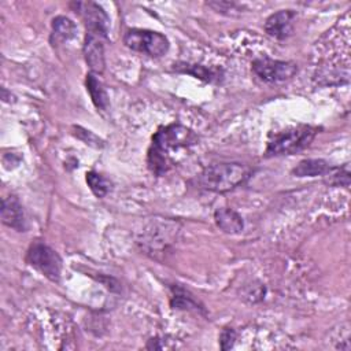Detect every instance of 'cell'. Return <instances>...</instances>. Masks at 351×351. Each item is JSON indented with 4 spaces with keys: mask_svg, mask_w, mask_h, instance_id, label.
I'll return each mask as SVG.
<instances>
[{
    "mask_svg": "<svg viewBox=\"0 0 351 351\" xmlns=\"http://www.w3.org/2000/svg\"><path fill=\"white\" fill-rule=\"evenodd\" d=\"M214 221L217 226L223 233H228V234H239L244 229V222L241 215L228 207L217 208L214 213Z\"/></svg>",
    "mask_w": 351,
    "mask_h": 351,
    "instance_id": "11",
    "label": "cell"
},
{
    "mask_svg": "<svg viewBox=\"0 0 351 351\" xmlns=\"http://www.w3.org/2000/svg\"><path fill=\"white\" fill-rule=\"evenodd\" d=\"M250 174V167L239 162L213 163L202 170L196 177V184L202 189L223 193L243 184Z\"/></svg>",
    "mask_w": 351,
    "mask_h": 351,
    "instance_id": "2",
    "label": "cell"
},
{
    "mask_svg": "<svg viewBox=\"0 0 351 351\" xmlns=\"http://www.w3.org/2000/svg\"><path fill=\"white\" fill-rule=\"evenodd\" d=\"M252 71L259 80L276 84L291 80L298 73V66L293 62L277 60L263 56L252 62Z\"/></svg>",
    "mask_w": 351,
    "mask_h": 351,
    "instance_id": "6",
    "label": "cell"
},
{
    "mask_svg": "<svg viewBox=\"0 0 351 351\" xmlns=\"http://www.w3.org/2000/svg\"><path fill=\"white\" fill-rule=\"evenodd\" d=\"M236 340V332L232 328H225L221 333L219 337V343H221V348L222 350H229L233 347Z\"/></svg>",
    "mask_w": 351,
    "mask_h": 351,
    "instance_id": "19",
    "label": "cell"
},
{
    "mask_svg": "<svg viewBox=\"0 0 351 351\" xmlns=\"http://www.w3.org/2000/svg\"><path fill=\"white\" fill-rule=\"evenodd\" d=\"M318 129L310 125H299L276 133L267 143L266 156L296 154L311 144Z\"/></svg>",
    "mask_w": 351,
    "mask_h": 351,
    "instance_id": "3",
    "label": "cell"
},
{
    "mask_svg": "<svg viewBox=\"0 0 351 351\" xmlns=\"http://www.w3.org/2000/svg\"><path fill=\"white\" fill-rule=\"evenodd\" d=\"M26 262L52 282H59L62 274V258L49 245L41 241H34L26 252Z\"/></svg>",
    "mask_w": 351,
    "mask_h": 351,
    "instance_id": "5",
    "label": "cell"
},
{
    "mask_svg": "<svg viewBox=\"0 0 351 351\" xmlns=\"http://www.w3.org/2000/svg\"><path fill=\"white\" fill-rule=\"evenodd\" d=\"M197 136L189 128L180 123H171L158 129L152 137V144L148 149L147 165L155 176H163L173 165L171 152L182 148H189L197 143Z\"/></svg>",
    "mask_w": 351,
    "mask_h": 351,
    "instance_id": "1",
    "label": "cell"
},
{
    "mask_svg": "<svg viewBox=\"0 0 351 351\" xmlns=\"http://www.w3.org/2000/svg\"><path fill=\"white\" fill-rule=\"evenodd\" d=\"M86 184L96 197H104L111 189V182L104 176L96 171L86 173Z\"/></svg>",
    "mask_w": 351,
    "mask_h": 351,
    "instance_id": "17",
    "label": "cell"
},
{
    "mask_svg": "<svg viewBox=\"0 0 351 351\" xmlns=\"http://www.w3.org/2000/svg\"><path fill=\"white\" fill-rule=\"evenodd\" d=\"M170 304L173 308H178V310H193L197 313L203 311V306L193 298V295L180 285L171 287Z\"/></svg>",
    "mask_w": 351,
    "mask_h": 351,
    "instance_id": "15",
    "label": "cell"
},
{
    "mask_svg": "<svg viewBox=\"0 0 351 351\" xmlns=\"http://www.w3.org/2000/svg\"><path fill=\"white\" fill-rule=\"evenodd\" d=\"M85 86H86V90L89 92L90 95V99L95 104L96 108L99 110H103V111H107L108 107H110V100H108V95L101 84V81L96 77L95 73H88L86 74V78H85Z\"/></svg>",
    "mask_w": 351,
    "mask_h": 351,
    "instance_id": "13",
    "label": "cell"
},
{
    "mask_svg": "<svg viewBox=\"0 0 351 351\" xmlns=\"http://www.w3.org/2000/svg\"><path fill=\"white\" fill-rule=\"evenodd\" d=\"M77 36L75 23L67 16H56L52 19V38L55 41H69Z\"/></svg>",
    "mask_w": 351,
    "mask_h": 351,
    "instance_id": "16",
    "label": "cell"
},
{
    "mask_svg": "<svg viewBox=\"0 0 351 351\" xmlns=\"http://www.w3.org/2000/svg\"><path fill=\"white\" fill-rule=\"evenodd\" d=\"M71 7H74L75 12H78L82 16L86 26V33L100 36L101 38L107 37L110 18L101 5L93 1H77L73 3Z\"/></svg>",
    "mask_w": 351,
    "mask_h": 351,
    "instance_id": "7",
    "label": "cell"
},
{
    "mask_svg": "<svg viewBox=\"0 0 351 351\" xmlns=\"http://www.w3.org/2000/svg\"><path fill=\"white\" fill-rule=\"evenodd\" d=\"M328 177L326 182L329 185H344V186H348L350 184V170H348V165H346L344 167L341 169H336V167H332V170L325 174Z\"/></svg>",
    "mask_w": 351,
    "mask_h": 351,
    "instance_id": "18",
    "label": "cell"
},
{
    "mask_svg": "<svg viewBox=\"0 0 351 351\" xmlns=\"http://www.w3.org/2000/svg\"><path fill=\"white\" fill-rule=\"evenodd\" d=\"M77 132H75V136H78L81 140H84L86 144H89V145H93V147H99V145H101L100 144V140L92 133V132H89V130H85V129H82V128H80V126H77V128H74Z\"/></svg>",
    "mask_w": 351,
    "mask_h": 351,
    "instance_id": "20",
    "label": "cell"
},
{
    "mask_svg": "<svg viewBox=\"0 0 351 351\" xmlns=\"http://www.w3.org/2000/svg\"><path fill=\"white\" fill-rule=\"evenodd\" d=\"M0 213H1V222L5 226L12 228L16 232H26L27 223H26L25 213L16 196L11 195L4 197L1 200Z\"/></svg>",
    "mask_w": 351,
    "mask_h": 351,
    "instance_id": "9",
    "label": "cell"
},
{
    "mask_svg": "<svg viewBox=\"0 0 351 351\" xmlns=\"http://www.w3.org/2000/svg\"><path fill=\"white\" fill-rule=\"evenodd\" d=\"M295 12L292 10H280L271 14L265 22V32L277 40H285L293 33Z\"/></svg>",
    "mask_w": 351,
    "mask_h": 351,
    "instance_id": "8",
    "label": "cell"
},
{
    "mask_svg": "<svg viewBox=\"0 0 351 351\" xmlns=\"http://www.w3.org/2000/svg\"><path fill=\"white\" fill-rule=\"evenodd\" d=\"M123 44L134 51L151 58H160L169 51V40L165 34L147 29H129L123 34Z\"/></svg>",
    "mask_w": 351,
    "mask_h": 351,
    "instance_id": "4",
    "label": "cell"
},
{
    "mask_svg": "<svg viewBox=\"0 0 351 351\" xmlns=\"http://www.w3.org/2000/svg\"><path fill=\"white\" fill-rule=\"evenodd\" d=\"M103 38L100 36L86 33L85 40H84V58L85 62L88 63L89 69L95 74H100L104 71L106 60H104V47H103Z\"/></svg>",
    "mask_w": 351,
    "mask_h": 351,
    "instance_id": "10",
    "label": "cell"
},
{
    "mask_svg": "<svg viewBox=\"0 0 351 351\" xmlns=\"http://www.w3.org/2000/svg\"><path fill=\"white\" fill-rule=\"evenodd\" d=\"M330 170L332 166L324 159H303L293 167L292 174L296 177H317L325 176Z\"/></svg>",
    "mask_w": 351,
    "mask_h": 351,
    "instance_id": "14",
    "label": "cell"
},
{
    "mask_svg": "<svg viewBox=\"0 0 351 351\" xmlns=\"http://www.w3.org/2000/svg\"><path fill=\"white\" fill-rule=\"evenodd\" d=\"M174 70L180 73H186L191 74L196 78H200L207 82H218L222 80V70L221 69H214V67H207L203 64H191V63H177L174 64Z\"/></svg>",
    "mask_w": 351,
    "mask_h": 351,
    "instance_id": "12",
    "label": "cell"
}]
</instances>
